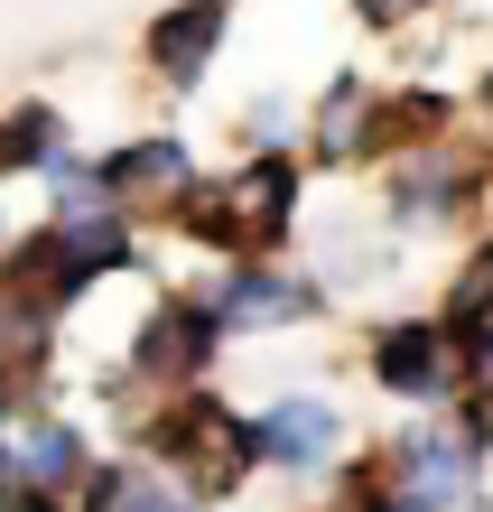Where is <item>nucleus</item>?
I'll use <instances>...</instances> for the list:
<instances>
[{"mask_svg": "<svg viewBox=\"0 0 493 512\" xmlns=\"http://www.w3.org/2000/svg\"><path fill=\"white\" fill-rule=\"evenodd\" d=\"M103 187L131 205V215H168V205L196 187V149H187V131H140V140L103 149Z\"/></svg>", "mask_w": 493, "mask_h": 512, "instance_id": "6e6552de", "label": "nucleus"}, {"mask_svg": "<svg viewBox=\"0 0 493 512\" xmlns=\"http://www.w3.org/2000/svg\"><path fill=\"white\" fill-rule=\"evenodd\" d=\"M466 103H475V122H484V131H475V140H484V149H493V66H484V84H475V94H466Z\"/></svg>", "mask_w": 493, "mask_h": 512, "instance_id": "f3484780", "label": "nucleus"}, {"mask_svg": "<svg viewBox=\"0 0 493 512\" xmlns=\"http://www.w3.org/2000/svg\"><path fill=\"white\" fill-rule=\"evenodd\" d=\"M66 112H56V103H10V112H0V177H28V168H56V159H66Z\"/></svg>", "mask_w": 493, "mask_h": 512, "instance_id": "ddd939ff", "label": "nucleus"}, {"mask_svg": "<svg viewBox=\"0 0 493 512\" xmlns=\"http://www.w3.org/2000/svg\"><path fill=\"white\" fill-rule=\"evenodd\" d=\"M224 336H233V326L214 317V298H205V289H196V298H159V308L140 317V336H131V373H140V382H177V391H187V382L214 364V354H224Z\"/></svg>", "mask_w": 493, "mask_h": 512, "instance_id": "20e7f679", "label": "nucleus"}, {"mask_svg": "<svg viewBox=\"0 0 493 512\" xmlns=\"http://www.w3.org/2000/svg\"><path fill=\"white\" fill-rule=\"evenodd\" d=\"M456 122H466V103L447 84H382V159H400L419 140H447Z\"/></svg>", "mask_w": 493, "mask_h": 512, "instance_id": "9b49d317", "label": "nucleus"}, {"mask_svg": "<svg viewBox=\"0 0 493 512\" xmlns=\"http://www.w3.org/2000/svg\"><path fill=\"white\" fill-rule=\"evenodd\" d=\"M298 122H307L298 103H280V94H261L252 112H242V149H298Z\"/></svg>", "mask_w": 493, "mask_h": 512, "instance_id": "2eb2a0df", "label": "nucleus"}, {"mask_svg": "<svg viewBox=\"0 0 493 512\" xmlns=\"http://www.w3.org/2000/svg\"><path fill=\"white\" fill-rule=\"evenodd\" d=\"M205 298H214V317H224L233 336H280V326L326 317V289L298 280L280 252H242V261H224V280H205Z\"/></svg>", "mask_w": 493, "mask_h": 512, "instance_id": "7ed1b4c3", "label": "nucleus"}, {"mask_svg": "<svg viewBox=\"0 0 493 512\" xmlns=\"http://www.w3.org/2000/svg\"><path fill=\"white\" fill-rule=\"evenodd\" d=\"M10 457H19V485L28 494H56V485H75L84 475V438L66 429V419H10Z\"/></svg>", "mask_w": 493, "mask_h": 512, "instance_id": "f8f14e48", "label": "nucleus"}, {"mask_svg": "<svg viewBox=\"0 0 493 512\" xmlns=\"http://www.w3.org/2000/svg\"><path fill=\"white\" fill-rule=\"evenodd\" d=\"M168 224L187 233L196 252H214V261H242V252H252V215H242L233 177H196V187L168 205Z\"/></svg>", "mask_w": 493, "mask_h": 512, "instance_id": "9d476101", "label": "nucleus"}, {"mask_svg": "<svg viewBox=\"0 0 493 512\" xmlns=\"http://www.w3.org/2000/svg\"><path fill=\"white\" fill-rule=\"evenodd\" d=\"M475 382H484V401H493V336L475 345Z\"/></svg>", "mask_w": 493, "mask_h": 512, "instance_id": "a211bd4d", "label": "nucleus"}, {"mask_svg": "<svg viewBox=\"0 0 493 512\" xmlns=\"http://www.w3.org/2000/svg\"><path fill=\"white\" fill-rule=\"evenodd\" d=\"M373 382L391 401L428 410V401H456L475 382V354L447 317H391V326H373Z\"/></svg>", "mask_w": 493, "mask_h": 512, "instance_id": "f03ea898", "label": "nucleus"}, {"mask_svg": "<svg viewBox=\"0 0 493 512\" xmlns=\"http://www.w3.org/2000/svg\"><path fill=\"white\" fill-rule=\"evenodd\" d=\"M345 457V410L335 401H270L252 419V466H280V475H326Z\"/></svg>", "mask_w": 493, "mask_h": 512, "instance_id": "423d86ee", "label": "nucleus"}, {"mask_svg": "<svg viewBox=\"0 0 493 512\" xmlns=\"http://www.w3.org/2000/svg\"><path fill=\"white\" fill-rule=\"evenodd\" d=\"M493 187V149L475 131H447V140H419L382 159V224L391 233H438V224H466Z\"/></svg>", "mask_w": 493, "mask_h": 512, "instance_id": "f257e3e1", "label": "nucleus"}, {"mask_svg": "<svg viewBox=\"0 0 493 512\" xmlns=\"http://www.w3.org/2000/svg\"><path fill=\"white\" fill-rule=\"evenodd\" d=\"M84 494H94V512H196L168 475H140V466H103Z\"/></svg>", "mask_w": 493, "mask_h": 512, "instance_id": "4468645a", "label": "nucleus"}, {"mask_svg": "<svg viewBox=\"0 0 493 512\" xmlns=\"http://www.w3.org/2000/svg\"><path fill=\"white\" fill-rule=\"evenodd\" d=\"M233 10H242V0H168V10L149 19V38H140L149 84L196 94V84L214 75V56H224V38H233Z\"/></svg>", "mask_w": 493, "mask_h": 512, "instance_id": "39448f33", "label": "nucleus"}, {"mask_svg": "<svg viewBox=\"0 0 493 512\" xmlns=\"http://www.w3.org/2000/svg\"><path fill=\"white\" fill-rule=\"evenodd\" d=\"M428 10H447V0H354V19L382 28V38H391V28H410V19H428Z\"/></svg>", "mask_w": 493, "mask_h": 512, "instance_id": "dca6fc26", "label": "nucleus"}, {"mask_svg": "<svg viewBox=\"0 0 493 512\" xmlns=\"http://www.w3.org/2000/svg\"><path fill=\"white\" fill-rule=\"evenodd\" d=\"M298 187H307L298 149H252V159L233 168V196H242V215H252V252H280L298 233Z\"/></svg>", "mask_w": 493, "mask_h": 512, "instance_id": "1a4fd4ad", "label": "nucleus"}, {"mask_svg": "<svg viewBox=\"0 0 493 512\" xmlns=\"http://www.w3.org/2000/svg\"><path fill=\"white\" fill-rule=\"evenodd\" d=\"M307 159L317 168H363L382 159V84L373 75H335L307 103Z\"/></svg>", "mask_w": 493, "mask_h": 512, "instance_id": "0eeeda50", "label": "nucleus"}]
</instances>
